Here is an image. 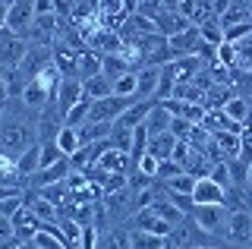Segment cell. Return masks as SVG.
Listing matches in <instances>:
<instances>
[{
	"label": "cell",
	"mask_w": 252,
	"mask_h": 249,
	"mask_svg": "<svg viewBox=\"0 0 252 249\" xmlns=\"http://www.w3.org/2000/svg\"><path fill=\"white\" fill-rule=\"evenodd\" d=\"M211 136H215V142H218L220 155H224V161L240 158V136H236V133H211Z\"/></svg>",
	"instance_id": "obj_24"
},
{
	"label": "cell",
	"mask_w": 252,
	"mask_h": 249,
	"mask_svg": "<svg viewBox=\"0 0 252 249\" xmlns=\"http://www.w3.org/2000/svg\"><path fill=\"white\" fill-rule=\"evenodd\" d=\"M94 249H129V227H104Z\"/></svg>",
	"instance_id": "obj_18"
},
{
	"label": "cell",
	"mask_w": 252,
	"mask_h": 249,
	"mask_svg": "<svg viewBox=\"0 0 252 249\" xmlns=\"http://www.w3.org/2000/svg\"><path fill=\"white\" fill-rule=\"evenodd\" d=\"M249 212H252V208H249Z\"/></svg>",
	"instance_id": "obj_50"
},
{
	"label": "cell",
	"mask_w": 252,
	"mask_h": 249,
	"mask_svg": "<svg viewBox=\"0 0 252 249\" xmlns=\"http://www.w3.org/2000/svg\"><path fill=\"white\" fill-rule=\"evenodd\" d=\"M26 249H38V246H35V243H32V240H29V243H26Z\"/></svg>",
	"instance_id": "obj_45"
},
{
	"label": "cell",
	"mask_w": 252,
	"mask_h": 249,
	"mask_svg": "<svg viewBox=\"0 0 252 249\" xmlns=\"http://www.w3.org/2000/svg\"><path fill=\"white\" fill-rule=\"evenodd\" d=\"M10 237H16V227H13V218L0 215V240H10Z\"/></svg>",
	"instance_id": "obj_38"
},
{
	"label": "cell",
	"mask_w": 252,
	"mask_h": 249,
	"mask_svg": "<svg viewBox=\"0 0 252 249\" xmlns=\"http://www.w3.org/2000/svg\"><path fill=\"white\" fill-rule=\"evenodd\" d=\"M158 104L155 98H145V101H136V104H129L126 107V114L117 120V126H126V129H136V126H142L145 123V117L152 114V107Z\"/></svg>",
	"instance_id": "obj_14"
},
{
	"label": "cell",
	"mask_w": 252,
	"mask_h": 249,
	"mask_svg": "<svg viewBox=\"0 0 252 249\" xmlns=\"http://www.w3.org/2000/svg\"><path fill=\"white\" fill-rule=\"evenodd\" d=\"M101 63H104V57H101V54H94L92 48H85L82 54H79V69H76V76L92 79V76L101 73Z\"/></svg>",
	"instance_id": "obj_22"
},
{
	"label": "cell",
	"mask_w": 252,
	"mask_h": 249,
	"mask_svg": "<svg viewBox=\"0 0 252 249\" xmlns=\"http://www.w3.org/2000/svg\"><path fill=\"white\" fill-rule=\"evenodd\" d=\"M0 101H10V85H6V76L0 73Z\"/></svg>",
	"instance_id": "obj_41"
},
{
	"label": "cell",
	"mask_w": 252,
	"mask_h": 249,
	"mask_svg": "<svg viewBox=\"0 0 252 249\" xmlns=\"http://www.w3.org/2000/svg\"><path fill=\"white\" fill-rule=\"evenodd\" d=\"M69 174H73V164H69V158H60L57 164L35 170V174H32L29 180H26V186H29V189H44V186H51V183H60V180H66Z\"/></svg>",
	"instance_id": "obj_7"
},
{
	"label": "cell",
	"mask_w": 252,
	"mask_h": 249,
	"mask_svg": "<svg viewBox=\"0 0 252 249\" xmlns=\"http://www.w3.org/2000/svg\"><path fill=\"white\" fill-rule=\"evenodd\" d=\"M218 63L227 66V69H236V44L233 41H224L218 48Z\"/></svg>",
	"instance_id": "obj_32"
},
{
	"label": "cell",
	"mask_w": 252,
	"mask_h": 249,
	"mask_svg": "<svg viewBox=\"0 0 252 249\" xmlns=\"http://www.w3.org/2000/svg\"><path fill=\"white\" fill-rule=\"evenodd\" d=\"M32 22H35V0H10L6 29H10L13 35H29Z\"/></svg>",
	"instance_id": "obj_6"
},
{
	"label": "cell",
	"mask_w": 252,
	"mask_h": 249,
	"mask_svg": "<svg viewBox=\"0 0 252 249\" xmlns=\"http://www.w3.org/2000/svg\"><path fill=\"white\" fill-rule=\"evenodd\" d=\"M82 85H85V98H92V101H101V98L114 95V79L104 76V73L92 76V79H82Z\"/></svg>",
	"instance_id": "obj_19"
},
{
	"label": "cell",
	"mask_w": 252,
	"mask_h": 249,
	"mask_svg": "<svg viewBox=\"0 0 252 249\" xmlns=\"http://www.w3.org/2000/svg\"><path fill=\"white\" fill-rule=\"evenodd\" d=\"M57 145H60V152L69 158L76 149H82V142H79V129L76 126H63L60 133H57Z\"/></svg>",
	"instance_id": "obj_26"
},
{
	"label": "cell",
	"mask_w": 252,
	"mask_h": 249,
	"mask_svg": "<svg viewBox=\"0 0 252 249\" xmlns=\"http://www.w3.org/2000/svg\"><path fill=\"white\" fill-rule=\"evenodd\" d=\"M208 177L227 189V186H230V167H227V161H218V164H211V174H208Z\"/></svg>",
	"instance_id": "obj_33"
},
{
	"label": "cell",
	"mask_w": 252,
	"mask_h": 249,
	"mask_svg": "<svg viewBox=\"0 0 252 249\" xmlns=\"http://www.w3.org/2000/svg\"><path fill=\"white\" fill-rule=\"evenodd\" d=\"M224 114L230 117V120H236V123H246V117L252 114L249 98H246V95H233V98L224 104Z\"/></svg>",
	"instance_id": "obj_23"
},
{
	"label": "cell",
	"mask_w": 252,
	"mask_h": 249,
	"mask_svg": "<svg viewBox=\"0 0 252 249\" xmlns=\"http://www.w3.org/2000/svg\"><path fill=\"white\" fill-rule=\"evenodd\" d=\"M136 79H139L136 98H139V101L155 98V95H158V85H161V66H142V69H136ZM155 101H158V98H155Z\"/></svg>",
	"instance_id": "obj_12"
},
{
	"label": "cell",
	"mask_w": 252,
	"mask_h": 249,
	"mask_svg": "<svg viewBox=\"0 0 252 249\" xmlns=\"http://www.w3.org/2000/svg\"><path fill=\"white\" fill-rule=\"evenodd\" d=\"M136 85H139V79H136V69H132V73H123V76H117V79H114V95L136 98Z\"/></svg>",
	"instance_id": "obj_29"
},
{
	"label": "cell",
	"mask_w": 252,
	"mask_h": 249,
	"mask_svg": "<svg viewBox=\"0 0 252 249\" xmlns=\"http://www.w3.org/2000/svg\"><path fill=\"white\" fill-rule=\"evenodd\" d=\"M16 170H19V177L22 180H29L35 170H41V142H35V145H29L26 152L16 158Z\"/></svg>",
	"instance_id": "obj_16"
},
{
	"label": "cell",
	"mask_w": 252,
	"mask_h": 249,
	"mask_svg": "<svg viewBox=\"0 0 252 249\" xmlns=\"http://www.w3.org/2000/svg\"><path fill=\"white\" fill-rule=\"evenodd\" d=\"M249 16H252V3H249Z\"/></svg>",
	"instance_id": "obj_46"
},
{
	"label": "cell",
	"mask_w": 252,
	"mask_h": 249,
	"mask_svg": "<svg viewBox=\"0 0 252 249\" xmlns=\"http://www.w3.org/2000/svg\"><path fill=\"white\" fill-rule=\"evenodd\" d=\"M101 73L110 76V79H117V76H123V73H132V66L126 63V57H123V54H104Z\"/></svg>",
	"instance_id": "obj_25"
},
{
	"label": "cell",
	"mask_w": 252,
	"mask_h": 249,
	"mask_svg": "<svg viewBox=\"0 0 252 249\" xmlns=\"http://www.w3.org/2000/svg\"><path fill=\"white\" fill-rule=\"evenodd\" d=\"M79 129V142L82 145H92V142H101V139L110 136V129H114V123H94V120H85Z\"/></svg>",
	"instance_id": "obj_21"
},
{
	"label": "cell",
	"mask_w": 252,
	"mask_h": 249,
	"mask_svg": "<svg viewBox=\"0 0 252 249\" xmlns=\"http://www.w3.org/2000/svg\"><path fill=\"white\" fill-rule=\"evenodd\" d=\"M170 240L161 233H148V230H136L129 227V249H167Z\"/></svg>",
	"instance_id": "obj_17"
},
{
	"label": "cell",
	"mask_w": 252,
	"mask_h": 249,
	"mask_svg": "<svg viewBox=\"0 0 252 249\" xmlns=\"http://www.w3.org/2000/svg\"><path fill=\"white\" fill-rule=\"evenodd\" d=\"M249 104H252V98H249Z\"/></svg>",
	"instance_id": "obj_49"
},
{
	"label": "cell",
	"mask_w": 252,
	"mask_h": 249,
	"mask_svg": "<svg viewBox=\"0 0 252 249\" xmlns=\"http://www.w3.org/2000/svg\"><path fill=\"white\" fill-rule=\"evenodd\" d=\"M167 249H177V246H167Z\"/></svg>",
	"instance_id": "obj_47"
},
{
	"label": "cell",
	"mask_w": 252,
	"mask_h": 249,
	"mask_svg": "<svg viewBox=\"0 0 252 249\" xmlns=\"http://www.w3.org/2000/svg\"><path fill=\"white\" fill-rule=\"evenodd\" d=\"M19 192H26V189H22V186H10V183H0V202H6V199L19 196Z\"/></svg>",
	"instance_id": "obj_39"
},
{
	"label": "cell",
	"mask_w": 252,
	"mask_h": 249,
	"mask_svg": "<svg viewBox=\"0 0 252 249\" xmlns=\"http://www.w3.org/2000/svg\"><path fill=\"white\" fill-rule=\"evenodd\" d=\"M136 101H139V98H123V95H110V98L92 101L89 120H94V123H117V120L126 114V107L136 104Z\"/></svg>",
	"instance_id": "obj_2"
},
{
	"label": "cell",
	"mask_w": 252,
	"mask_h": 249,
	"mask_svg": "<svg viewBox=\"0 0 252 249\" xmlns=\"http://www.w3.org/2000/svg\"><path fill=\"white\" fill-rule=\"evenodd\" d=\"M173 149H177V136H173V133H161V136L148 139V155L158 158V161L173 158Z\"/></svg>",
	"instance_id": "obj_20"
},
{
	"label": "cell",
	"mask_w": 252,
	"mask_h": 249,
	"mask_svg": "<svg viewBox=\"0 0 252 249\" xmlns=\"http://www.w3.org/2000/svg\"><path fill=\"white\" fill-rule=\"evenodd\" d=\"M26 205V192H19V196H13V199H6V202H0V215H6V218H16V212Z\"/></svg>",
	"instance_id": "obj_34"
},
{
	"label": "cell",
	"mask_w": 252,
	"mask_h": 249,
	"mask_svg": "<svg viewBox=\"0 0 252 249\" xmlns=\"http://www.w3.org/2000/svg\"><path fill=\"white\" fill-rule=\"evenodd\" d=\"M246 189L252 192V164H249V177H246Z\"/></svg>",
	"instance_id": "obj_43"
},
{
	"label": "cell",
	"mask_w": 252,
	"mask_h": 249,
	"mask_svg": "<svg viewBox=\"0 0 252 249\" xmlns=\"http://www.w3.org/2000/svg\"><path fill=\"white\" fill-rule=\"evenodd\" d=\"M227 240H236V243H249V240H252V212H249V208L230 212V224H227Z\"/></svg>",
	"instance_id": "obj_11"
},
{
	"label": "cell",
	"mask_w": 252,
	"mask_h": 249,
	"mask_svg": "<svg viewBox=\"0 0 252 249\" xmlns=\"http://www.w3.org/2000/svg\"><path fill=\"white\" fill-rule=\"evenodd\" d=\"M192 126H195V123H189L186 117H173V123H170V133L177 136V139H189V133H192Z\"/></svg>",
	"instance_id": "obj_35"
},
{
	"label": "cell",
	"mask_w": 252,
	"mask_h": 249,
	"mask_svg": "<svg viewBox=\"0 0 252 249\" xmlns=\"http://www.w3.org/2000/svg\"><path fill=\"white\" fill-rule=\"evenodd\" d=\"M199 32H202V41L215 44V48H220V44H224V29H220V22H218V19L202 22V26H199Z\"/></svg>",
	"instance_id": "obj_30"
},
{
	"label": "cell",
	"mask_w": 252,
	"mask_h": 249,
	"mask_svg": "<svg viewBox=\"0 0 252 249\" xmlns=\"http://www.w3.org/2000/svg\"><path fill=\"white\" fill-rule=\"evenodd\" d=\"M57 13V0H35V16H51Z\"/></svg>",
	"instance_id": "obj_37"
},
{
	"label": "cell",
	"mask_w": 252,
	"mask_h": 249,
	"mask_svg": "<svg viewBox=\"0 0 252 249\" xmlns=\"http://www.w3.org/2000/svg\"><path fill=\"white\" fill-rule=\"evenodd\" d=\"M13 227H16V240H22V243H29V240H35V233L44 227V221L32 212L29 205H22L19 212L13 218Z\"/></svg>",
	"instance_id": "obj_8"
},
{
	"label": "cell",
	"mask_w": 252,
	"mask_h": 249,
	"mask_svg": "<svg viewBox=\"0 0 252 249\" xmlns=\"http://www.w3.org/2000/svg\"><path fill=\"white\" fill-rule=\"evenodd\" d=\"M29 38L26 35H6L3 41H0V69H19L22 60H26L29 54Z\"/></svg>",
	"instance_id": "obj_4"
},
{
	"label": "cell",
	"mask_w": 252,
	"mask_h": 249,
	"mask_svg": "<svg viewBox=\"0 0 252 249\" xmlns=\"http://www.w3.org/2000/svg\"><path fill=\"white\" fill-rule=\"evenodd\" d=\"M26 205H29L38 218H41L44 224H60V221H63V212H60V208L54 205V202H47L41 192H35V189L26 192Z\"/></svg>",
	"instance_id": "obj_10"
},
{
	"label": "cell",
	"mask_w": 252,
	"mask_h": 249,
	"mask_svg": "<svg viewBox=\"0 0 252 249\" xmlns=\"http://www.w3.org/2000/svg\"><path fill=\"white\" fill-rule=\"evenodd\" d=\"M249 246H252V240H249Z\"/></svg>",
	"instance_id": "obj_48"
},
{
	"label": "cell",
	"mask_w": 252,
	"mask_h": 249,
	"mask_svg": "<svg viewBox=\"0 0 252 249\" xmlns=\"http://www.w3.org/2000/svg\"><path fill=\"white\" fill-rule=\"evenodd\" d=\"M192 202L195 205H224V186L215 183L211 177H199L192 189Z\"/></svg>",
	"instance_id": "obj_9"
},
{
	"label": "cell",
	"mask_w": 252,
	"mask_h": 249,
	"mask_svg": "<svg viewBox=\"0 0 252 249\" xmlns=\"http://www.w3.org/2000/svg\"><path fill=\"white\" fill-rule=\"evenodd\" d=\"M136 170H142L145 177H155V180H158V158H152V155L145 152V155L136 161Z\"/></svg>",
	"instance_id": "obj_36"
},
{
	"label": "cell",
	"mask_w": 252,
	"mask_h": 249,
	"mask_svg": "<svg viewBox=\"0 0 252 249\" xmlns=\"http://www.w3.org/2000/svg\"><path fill=\"white\" fill-rule=\"evenodd\" d=\"M85 98V85H82V76H63L60 85H57V95H54V104H57L60 117H66L79 101Z\"/></svg>",
	"instance_id": "obj_3"
},
{
	"label": "cell",
	"mask_w": 252,
	"mask_h": 249,
	"mask_svg": "<svg viewBox=\"0 0 252 249\" xmlns=\"http://www.w3.org/2000/svg\"><path fill=\"white\" fill-rule=\"evenodd\" d=\"M189 218L208 237H227V224H230V208L227 205H195Z\"/></svg>",
	"instance_id": "obj_1"
},
{
	"label": "cell",
	"mask_w": 252,
	"mask_h": 249,
	"mask_svg": "<svg viewBox=\"0 0 252 249\" xmlns=\"http://www.w3.org/2000/svg\"><path fill=\"white\" fill-rule=\"evenodd\" d=\"M167 41H170L173 60H177V57H192L195 48H199V41H202V32H199V26H192V29H186V32L167 38Z\"/></svg>",
	"instance_id": "obj_13"
},
{
	"label": "cell",
	"mask_w": 252,
	"mask_h": 249,
	"mask_svg": "<svg viewBox=\"0 0 252 249\" xmlns=\"http://www.w3.org/2000/svg\"><path fill=\"white\" fill-rule=\"evenodd\" d=\"M6 16H10V0H0V29H6Z\"/></svg>",
	"instance_id": "obj_40"
},
{
	"label": "cell",
	"mask_w": 252,
	"mask_h": 249,
	"mask_svg": "<svg viewBox=\"0 0 252 249\" xmlns=\"http://www.w3.org/2000/svg\"><path fill=\"white\" fill-rule=\"evenodd\" d=\"M170 123H173V114L167 111V107L158 101V104L152 107V114L145 117V129L148 136H161V133H170Z\"/></svg>",
	"instance_id": "obj_15"
},
{
	"label": "cell",
	"mask_w": 252,
	"mask_h": 249,
	"mask_svg": "<svg viewBox=\"0 0 252 249\" xmlns=\"http://www.w3.org/2000/svg\"><path fill=\"white\" fill-rule=\"evenodd\" d=\"M89 111H92V98H82L73 111L63 117V126H82V123L89 120Z\"/></svg>",
	"instance_id": "obj_28"
},
{
	"label": "cell",
	"mask_w": 252,
	"mask_h": 249,
	"mask_svg": "<svg viewBox=\"0 0 252 249\" xmlns=\"http://www.w3.org/2000/svg\"><path fill=\"white\" fill-rule=\"evenodd\" d=\"M129 227H136V230H148V233H161V237H170L173 233V224L164 218L158 208H142V212H136L129 218Z\"/></svg>",
	"instance_id": "obj_5"
},
{
	"label": "cell",
	"mask_w": 252,
	"mask_h": 249,
	"mask_svg": "<svg viewBox=\"0 0 252 249\" xmlns=\"http://www.w3.org/2000/svg\"><path fill=\"white\" fill-rule=\"evenodd\" d=\"M183 0H161V10H180Z\"/></svg>",
	"instance_id": "obj_42"
},
{
	"label": "cell",
	"mask_w": 252,
	"mask_h": 249,
	"mask_svg": "<svg viewBox=\"0 0 252 249\" xmlns=\"http://www.w3.org/2000/svg\"><path fill=\"white\" fill-rule=\"evenodd\" d=\"M183 174V164L177 158H167V161H158V183H167L173 177Z\"/></svg>",
	"instance_id": "obj_31"
},
{
	"label": "cell",
	"mask_w": 252,
	"mask_h": 249,
	"mask_svg": "<svg viewBox=\"0 0 252 249\" xmlns=\"http://www.w3.org/2000/svg\"><path fill=\"white\" fill-rule=\"evenodd\" d=\"M3 111H6V101H0V120H3Z\"/></svg>",
	"instance_id": "obj_44"
},
{
	"label": "cell",
	"mask_w": 252,
	"mask_h": 249,
	"mask_svg": "<svg viewBox=\"0 0 252 249\" xmlns=\"http://www.w3.org/2000/svg\"><path fill=\"white\" fill-rule=\"evenodd\" d=\"M195 180L199 177H192V174H180V177H173V180H167L164 186H167V192H180V196H192V189H195Z\"/></svg>",
	"instance_id": "obj_27"
},
{
	"label": "cell",
	"mask_w": 252,
	"mask_h": 249,
	"mask_svg": "<svg viewBox=\"0 0 252 249\" xmlns=\"http://www.w3.org/2000/svg\"><path fill=\"white\" fill-rule=\"evenodd\" d=\"M249 249H252V246H249Z\"/></svg>",
	"instance_id": "obj_51"
}]
</instances>
